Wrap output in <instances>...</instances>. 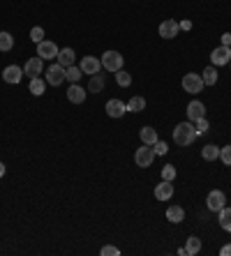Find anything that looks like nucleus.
<instances>
[{
  "label": "nucleus",
  "instance_id": "obj_1",
  "mask_svg": "<svg viewBox=\"0 0 231 256\" xmlns=\"http://www.w3.org/2000/svg\"><path fill=\"white\" fill-rule=\"evenodd\" d=\"M196 136H199V132H196L194 122H190V120L178 122V125L173 127V143H176V146L187 148V146H192V143L196 141Z\"/></svg>",
  "mask_w": 231,
  "mask_h": 256
},
{
  "label": "nucleus",
  "instance_id": "obj_2",
  "mask_svg": "<svg viewBox=\"0 0 231 256\" xmlns=\"http://www.w3.org/2000/svg\"><path fill=\"white\" fill-rule=\"evenodd\" d=\"M100 62H102V70H107V72H111V74H116L118 70H123V56L118 54V51H104L102 54V58H100Z\"/></svg>",
  "mask_w": 231,
  "mask_h": 256
},
{
  "label": "nucleus",
  "instance_id": "obj_3",
  "mask_svg": "<svg viewBox=\"0 0 231 256\" xmlns=\"http://www.w3.org/2000/svg\"><path fill=\"white\" fill-rule=\"evenodd\" d=\"M155 157H157V155H155L153 146H146V143H143L141 148H136V152H134V162H136V166H141V168L153 166Z\"/></svg>",
  "mask_w": 231,
  "mask_h": 256
},
{
  "label": "nucleus",
  "instance_id": "obj_4",
  "mask_svg": "<svg viewBox=\"0 0 231 256\" xmlns=\"http://www.w3.org/2000/svg\"><path fill=\"white\" fill-rule=\"evenodd\" d=\"M180 84H183V90H185V92H190V95H199V92L203 90V78H201V74H194V72L185 74Z\"/></svg>",
  "mask_w": 231,
  "mask_h": 256
},
{
  "label": "nucleus",
  "instance_id": "obj_5",
  "mask_svg": "<svg viewBox=\"0 0 231 256\" xmlns=\"http://www.w3.org/2000/svg\"><path fill=\"white\" fill-rule=\"evenodd\" d=\"M44 78H47L49 86H60L65 81V67L60 65V62H54V65H49L44 70Z\"/></svg>",
  "mask_w": 231,
  "mask_h": 256
},
{
  "label": "nucleus",
  "instance_id": "obj_6",
  "mask_svg": "<svg viewBox=\"0 0 231 256\" xmlns=\"http://www.w3.org/2000/svg\"><path fill=\"white\" fill-rule=\"evenodd\" d=\"M60 54V48L56 42H51V40H42L40 44H37V56H40L42 60H56Z\"/></svg>",
  "mask_w": 231,
  "mask_h": 256
},
{
  "label": "nucleus",
  "instance_id": "obj_7",
  "mask_svg": "<svg viewBox=\"0 0 231 256\" xmlns=\"http://www.w3.org/2000/svg\"><path fill=\"white\" fill-rule=\"evenodd\" d=\"M206 206L210 212H219V210L226 206V196H224V192L222 190H213V192H208V196H206Z\"/></svg>",
  "mask_w": 231,
  "mask_h": 256
},
{
  "label": "nucleus",
  "instance_id": "obj_8",
  "mask_svg": "<svg viewBox=\"0 0 231 256\" xmlns=\"http://www.w3.org/2000/svg\"><path fill=\"white\" fill-rule=\"evenodd\" d=\"M79 67H81V72L88 74V76H95V74L102 72V62H100V58H95V56H83V58L79 60Z\"/></svg>",
  "mask_w": 231,
  "mask_h": 256
},
{
  "label": "nucleus",
  "instance_id": "obj_9",
  "mask_svg": "<svg viewBox=\"0 0 231 256\" xmlns=\"http://www.w3.org/2000/svg\"><path fill=\"white\" fill-rule=\"evenodd\" d=\"M24 74L28 78H37L44 74V60L40 58V56H35V58H30L28 62L24 65Z\"/></svg>",
  "mask_w": 231,
  "mask_h": 256
},
{
  "label": "nucleus",
  "instance_id": "obj_10",
  "mask_svg": "<svg viewBox=\"0 0 231 256\" xmlns=\"http://www.w3.org/2000/svg\"><path fill=\"white\" fill-rule=\"evenodd\" d=\"M24 70H21V67L19 65H7L5 70H3V81H5V84H12V86H17V84H21V81H24Z\"/></svg>",
  "mask_w": 231,
  "mask_h": 256
},
{
  "label": "nucleus",
  "instance_id": "obj_11",
  "mask_svg": "<svg viewBox=\"0 0 231 256\" xmlns=\"http://www.w3.org/2000/svg\"><path fill=\"white\" fill-rule=\"evenodd\" d=\"M210 62H213L215 67L229 65L231 62V46H222V44H219L217 48H213V54H210Z\"/></svg>",
  "mask_w": 231,
  "mask_h": 256
},
{
  "label": "nucleus",
  "instance_id": "obj_12",
  "mask_svg": "<svg viewBox=\"0 0 231 256\" xmlns=\"http://www.w3.org/2000/svg\"><path fill=\"white\" fill-rule=\"evenodd\" d=\"M180 32V26H178L176 18H164L160 24V37L162 40H173V37Z\"/></svg>",
  "mask_w": 231,
  "mask_h": 256
},
{
  "label": "nucleus",
  "instance_id": "obj_13",
  "mask_svg": "<svg viewBox=\"0 0 231 256\" xmlns=\"http://www.w3.org/2000/svg\"><path fill=\"white\" fill-rule=\"evenodd\" d=\"M199 118H206V104L201 100H192L187 104V120L190 122H196Z\"/></svg>",
  "mask_w": 231,
  "mask_h": 256
},
{
  "label": "nucleus",
  "instance_id": "obj_14",
  "mask_svg": "<svg viewBox=\"0 0 231 256\" xmlns=\"http://www.w3.org/2000/svg\"><path fill=\"white\" fill-rule=\"evenodd\" d=\"M104 111H107L109 118H123V116L127 114V104H125L123 100H109Z\"/></svg>",
  "mask_w": 231,
  "mask_h": 256
},
{
  "label": "nucleus",
  "instance_id": "obj_15",
  "mask_svg": "<svg viewBox=\"0 0 231 256\" xmlns=\"http://www.w3.org/2000/svg\"><path fill=\"white\" fill-rule=\"evenodd\" d=\"M86 97H88V90L81 88L79 84H72L70 88H67V100H70L72 104H83Z\"/></svg>",
  "mask_w": 231,
  "mask_h": 256
},
{
  "label": "nucleus",
  "instance_id": "obj_16",
  "mask_svg": "<svg viewBox=\"0 0 231 256\" xmlns=\"http://www.w3.org/2000/svg\"><path fill=\"white\" fill-rule=\"evenodd\" d=\"M171 196H173V182L162 180L160 185H155V198L157 201H171Z\"/></svg>",
  "mask_w": 231,
  "mask_h": 256
},
{
  "label": "nucleus",
  "instance_id": "obj_17",
  "mask_svg": "<svg viewBox=\"0 0 231 256\" xmlns=\"http://www.w3.org/2000/svg\"><path fill=\"white\" fill-rule=\"evenodd\" d=\"M56 62H60L65 70H67V67H72V65H77V54H74V48H70V46L60 48V54H58V58H56Z\"/></svg>",
  "mask_w": 231,
  "mask_h": 256
},
{
  "label": "nucleus",
  "instance_id": "obj_18",
  "mask_svg": "<svg viewBox=\"0 0 231 256\" xmlns=\"http://www.w3.org/2000/svg\"><path fill=\"white\" fill-rule=\"evenodd\" d=\"M139 138H141V143H146V146H155V143L160 141V134H157V130H153V127H141Z\"/></svg>",
  "mask_w": 231,
  "mask_h": 256
},
{
  "label": "nucleus",
  "instance_id": "obj_19",
  "mask_svg": "<svg viewBox=\"0 0 231 256\" xmlns=\"http://www.w3.org/2000/svg\"><path fill=\"white\" fill-rule=\"evenodd\" d=\"M47 78H42V76H37V78H30V84H28V90L33 92L35 97H42L44 92H47Z\"/></svg>",
  "mask_w": 231,
  "mask_h": 256
},
{
  "label": "nucleus",
  "instance_id": "obj_20",
  "mask_svg": "<svg viewBox=\"0 0 231 256\" xmlns=\"http://www.w3.org/2000/svg\"><path fill=\"white\" fill-rule=\"evenodd\" d=\"M201 157L206 162H215V160H219V148L215 146V143H206L201 148Z\"/></svg>",
  "mask_w": 231,
  "mask_h": 256
},
{
  "label": "nucleus",
  "instance_id": "obj_21",
  "mask_svg": "<svg viewBox=\"0 0 231 256\" xmlns=\"http://www.w3.org/2000/svg\"><path fill=\"white\" fill-rule=\"evenodd\" d=\"M166 220L171 222V224H180L185 220V210L180 206H171V208L166 210Z\"/></svg>",
  "mask_w": 231,
  "mask_h": 256
},
{
  "label": "nucleus",
  "instance_id": "obj_22",
  "mask_svg": "<svg viewBox=\"0 0 231 256\" xmlns=\"http://www.w3.org/2000/svg\"><path fill=\"white\" fill-rule=\"evenodd\" d=\"M199 252H201V240L196 238V236H190L187 242H185V254L194 256V254H199Z\"/></svg>",
  "mask_w": 231,
  "mask_h": 256
},
{
  "label": "nucleus",
  "instance_id": "obj_23",
  "mask_svg": "<svg viewBox=\"0 0 231 256\" xmlns=\"http://www.w3.org/2000/svg\"><path fill=\"white\" fill-rule=\"evenodd\" d=\"M219 217H217V222H219V226H222V228H224V231L226 233H231V208H226V206H224V208H222V210H219Z\"/></svg>",
  "mask_w": 231,
  "mask_h": 256
},
{
  "label": "nucleus",
  "instance_id": "obj_24",
  "mask_svg": "<svg viewBox=\"0 0 231 256\" xmlns=\"http://www.w3.org/2000/svg\"><path fill=\"white\" fill-rule=\"evenodd\" d=\"M88 92H102L104 90V74H95V76H90V84H88Z\"/></svg>",
  "mask_w": 231,
  "mask_h": 256
},
{
  "label": "nucleus",
  "instance_id": "obj_25",
  "mask_svg": "<svg viewBox=\"0 0 231 256\" xmlns=\"http://www.w3.org/2000/svg\"><path fill=\"white\" fill-rule=\"evenodd\" d=\"M201 78H203V86H215L217 84V70H215V65L206 67V70L201 72Z\"/></svg>",
  "mask_w": 231,
  "mask_h": 256
},
{
  "label": "nucleus",
  "instance_id": "obj_26",
  "mask_svg": "<svg viewBox=\"0 0 231 256\" xmlns=\"http://www.w3.org/2000/svg\"><path fill=\"white\" fill-rule=\"evenodd\" d=\"M127 104V111H132V114H141L143 108H146V100L143 97H132L130 102H125Z\"/></svg>",
  "mask_w": 231,
  "mask_h": 256
},
{
  "label": "nucleus",
  "instance_id": "obj_27",
  "mask_svg": "<svg viewBox=\"0 0 231 256\" xmlns=\"http://www.w3.org/2000/svg\"><path fill=\"white\" fill-rule=\"evenodd\" d=\"M83 76V72L79 65H72L65 70V81H70V84H79V78Z\"/></svg>",
  "mask_w": 231,
  "mask_h": 256
},
{
  "label": "nucleus",
  "instance_id": "obj_28",
  "mask_svg": "<svg viewBox=\"0 0 231 256\" xmlns=\"http://www.w3.org/2000/svg\"><path fill=\"white\" fill-rule=\"evenodd\" d=\"M12 46H14V37L10 32H0V51L7 54V51H12Z\"/></svg>",
  "mask_w": 231,
  "mask_h": 256
},
{
  "label": "nucleus",
  "instance_id": "obj_29",
  "mask_svg": "<svg viewBox=\"0 0 231 256\" xmlns=\"http://www.w3.org/2000/svg\"><path fill=\"white\" fill-rule=\"evenodd\" d=\"M116 84H118L120 88H127V86L132 84V74L130 72H125V70H118L116 72Z\"/></svg>",
  "mask_w": 231,
  "mask_h": 256
},
{
  "label": "nucleus",
  "instance_id": "obj_30",
  "mask_svg": "<svg viewBox=\"0 0 231 256\" xmlns=\"http://www.w3.org/2000/svg\"><path fill=\"white\" fill-rule=\"evenodd\" d=\"M162 180H169V182H173V180H176V166H171V164H164V166H162Z\"/></svg>",
  "mask_w": 231,
  "mask_h": 256
},
{
  "label": "nucleus",
  "instance_id": "obj_31",
  "mask_svg": "<svg viewBox=\"0 0 231 256\" xmlns=\"http://www.w3.org/2000/svg\"><path fill=\"white\" fill-rule=\"evenodd\" d=\"M219 160L224 162V166H231V146L219 148Z\"/></svg>",
  "mask_w": 231,
  "mask_h": 256
},
{
  "label": "nucleus",
  "instance_id": "obj_32",
  "mask_svg": "<svg viewBox=\"0 0 231 256\" xmlns=\"http://www.w3.org/2000/svg\"><path fill=\"white\" fill-rule=\"evenodd\" d=\"M30 40L35 44H40L42 40H44V28H40V26H35V28L30 30Z\"/></svg>",
  "mask_w": 231,
  "mask_h": 256
},
{
  "label": "nucleus",
  "instance_id": "obj_33",
  "mask_svg": "<svg viewBox=\"0 0 231 256\" xmlns=\"http://www.w3.org/2000/svg\"><path fill=\"white\" fill-rule=\"evenodd\" d=\"M153 150H155V155H166V152H169V143H166V141H162V138H160V141H157V143H155V146H153Z\"/></svg>",
  "mask_w": 231,
  "mask_h": 256
},
{
  "label": "nucleus",
  "instance_id": "obj_34",
  "mask_svg": "<svg viewBox=\"0 0 231 256\" xmlns=\"http://www.w3.org/2000/svg\"><path fill=\"white\" fill-rule=\"evenodd\" d=\"M194 127H196V132H199V134H203V132H208L210 130V122H208V116L206 118H199L194 122Z\"/></svg>",
  "mask_w": 231,
  "mask_h": 256
},
{
  "label": "nucleus",
  "instance_id": "obj_35",
  "mask_svg": "<svg viewBox=\"0 0 231 256\" xmlns=\"http://www.w3.org/2000/svg\"><path fill=\"white\" fill-rule=\"evenodd\" d=\"M100 254L102 256H118L120 250H118V247H113V244H104V247L100 250Z\"/></svg>",
  "mask_w": 231,
  "mask_h": 256
},
{
  "label": "nucleus",
  "instance_id": "obj_36",
  "mask_svg": "<svg viewBox=\"0 0 231 256\" xmlns=\"http://www.w3.org/2000/svg\"><path fill=\"white\" fill-rule=\"evenodd\" d=\"M222 46H231V32H224V35H222Z\"/></svg>",
  "mask_w": 231,
  "mask_h": 256
},
{
  "label": "nucleus",
  "instance_id": "obj_37",
  "mask_svg": "<svg viewBox=\"0 0 231 256\" xmlns=\"http://www.w3.org/2000/svg\"><path fill=\"white\" fill-rule=\"evenodd\" d=\"M180 30H192V21H178Z\"/></svg>",
  "mask_w": 231,
  "mask_h": 256
},
{
  "label": "nucleus",
  "instance_id": "obj_38",
  "mask_svg": "<svg viewBox=\"0 0 231 256\" xmlns=\"http://www.w3.org/2000/svg\"><path fill=\"white\" fill-rule=\"evenodd\" d=\"M219 254H222V256H231V242H229V244H224V247L219 250Z\"/></svg>",
  "mask_w": 231,
  "mask_h": 256
},
{
  "label": "nucleus",
  "instance_id": "obj_39",
  "mask_svg": "<svg viewBox=\"0 0 231 256\" xmlns=\"http://www.w3.org/2000/svg\"><path fill=\"white\" fill-rule=\"evenodd\" d=\"M5 173H7V166H5V162H0V178H5Z\"/></svg>",
  "mask_w": 231,
  "mask_h": 256
},
{
  "label": "nucleus",
  "instance_id": "obj_40",
  "mask_svg": "<svg viewBox=\"0 0 231 256\" xmlns=\"http://www.w3.org/2000/svg\"><path fill=\"white\" fill-rule=\"evenodd\" d=\"M229 67H231V62H229Z\"/></svg>",
  "mask_w": 231,
  "mask_h": 256
}]
</instances>
